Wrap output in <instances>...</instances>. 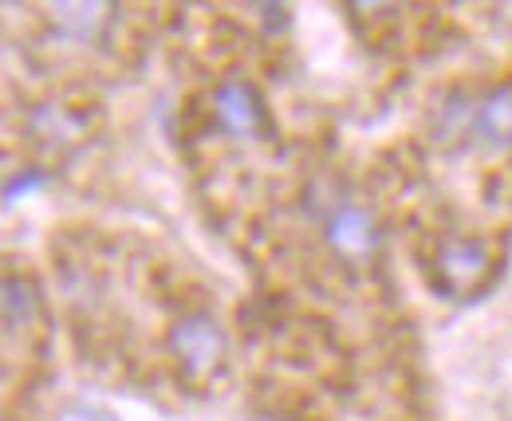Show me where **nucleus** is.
I'll return each instance as SVG.
<instances>
[{"label": "nucleus", "mask_w": 512, "mask_h": 421, "mask_svg": "<svg viewBox=\"0 0 512 421\" xmlns=\"http://www.w3.org/2000/svg\"><path fill=\"white\" fill-rule=\"evenodd\" d=\"M465 138L489 154H512V75L465 99Z\"/></svg>", "instance_id": "nucleus-6"}, {"label": "nucleus", "mask_w": 512, "mask_h": 421, "mask_svg": "<svg viewBox=\"0 0 512 421\" xmlns=\"http://www.w3.org/2000/svg\"><path fill=\"white\" fill-rule=\"evenodd\" d=\"M44 315V292L28 272H4V335L32 331Z\"/></svg>", "instance_id": "nucleus-7"}, {"label": "nucleus", "mask_w": 512, "mask_h": 421, "mask_svg": "<svg viewBox=\"0 0 512 421\" xmlns=\"http://www.w3.org/2000/svg\"><path fill=\"white\" fill-rule=\"evenodd\" d=\"M209 119L233 142H264L272 134V115L253 79L245 75H221L209 87Z\"/></svg>", "instance_id": "nucleus-4"}, {"label": "nucleus", "mask_w": 512, "mask_h": 421, "mask_svg": "<svg viewBox=\"0 0 512 421\" xmlns=\"http://www.w3.org/2000/svg\"><path fill=\"white\" fill-rule=\"evenodd\" d=\"M52 32L67 44H95L107 32L111 8L107 4H60L52 8Z\"/></svg>", "instance_id": "nucleus-8"}, {"label": "nucleus", "mask_w": 512, "mask_h": 421, "mask_svg": "<svg viewBox=\"0 0 512 421\" xmlns=\"http://www.w3.org/2000/svg\"><path fill=\"white\" fill-rule=\"evenodd\" d=\"M320 237L343 268H367L383 252V225L363 197L335 193L320 217Z\"/></svg>", "instance_id": "nucleus-3"}, {"label": "nucleus", "mask_w": 512, "mask_h": 421, "mask_svg": "<svg viewBox=\"0 0 512 421\" xmlns=\"http://www.w3.org/2000/svg\"><path fill=\"white\" fill-rule=\"evenodd\" d=\"M48 185V174L40 166H20V170H8L4 178V205H16V201H28L32 193H40Z\"/></svg>", "instance_id": "nucleus-9"}, {"label": "nucleus", "mask_w": 512, "mask_h": 421, "mask_svg": "<svg viewBox=\"0 0 512 421\" xmlns=\"http://www.w3.org/2000/svg\"><path fill=\"white\" fill-rule=\"evenodd\" d=\"M430 288L446 300H473L489 292L501 276V252L489 237L477 233H446L438 237L426 260Z\"/></svg>", "instance_id": "nucleus-1"}, {"label": "nucleus", "mask_w": 512, "mask_h": 421, "mask_svg": "<svg viewBox=\"0 0 512 421\" xmlns=\"http://www.w3.org/2000/svg\"><path fill=\"white\" fill-rule=\"evenodd\" d=\"M166 351H170L178 378L193 390H205L229 366V335H225V327H221V319L213 311L190 307L170 323Z\"/></svg>", "instance_id": "nucleus-2"}, {"label": "nucleus", "mask_w": 512, "mask_h": 421, "mask_svg": "<svg viewBox=\"0 0 512 421\" xmlns=\"http://www.w3.org/2000/svg\"><path fill=\"white\" fill-rule=\"evenodd\" d=\"M95 122L83 103L71 99H40L24 111V138L44 158H67L91 138Z\"/></svg>", "instance_id": "nucleus-5"}]
</instances>
